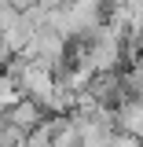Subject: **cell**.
I'll list each match as a JSON object with an SVG mask.
<instances>
[{"instance_id": "6da1fadb", "label": "cell", "mask_w": 143, "mask_h": 147, "mask_svg": "<svg viewBox=\"0 0 143 147\" xmlns=\"http://www.w3.org/2000/svg\"><path fill=\"white\" fill-rule=\"evenodd\" d=\"M114 129L121 136L143 140V99H125L114 107Z\"/></svg>"}, {"instance_id": "7a4b0ae2", "label": "cell", "mask_w": 143, "mask_h": 147, "mask_svg": "<svg viewBox=\"0 0 143 147\" xmlns=\"http://www.w3.org/2000/svg\"><path fill=\"white\" fill-rule=\"evenodd\" d=\"M44 107L40 103H33V99H26V96H18L15 103H11V110L4 114V121H11V125H18L22 132H33V129L44 125Z\"/></svg>"}, {"instance_id": "3957f363", "label": "cell", "mask_w": 143, "mask_h": 147, "mask_svg": "<svg viewBox=\"0 0 143 147\" xmlns=\"http://www.w3.org/2000/svg\"><path fill=\"white\" fill-rule=\"evenodd\" d=\"M26 136H30V132H22V129L11 125V121L0 125V147H26Z\"/></svg>"}, {"instance_id": "277c9868", "label": "cell", "mask_w": 143, "mask_h": 147, "mask_svg": "<svg viewBox=\"0 0 143 147\" xmlns=\"http://www.w3.org/2000/svg\"><path fill=\"white\" fill-rule=\"evenodd\" d=\"M48 147H52V144H48Z\"/></svg>"}]
</instances>
